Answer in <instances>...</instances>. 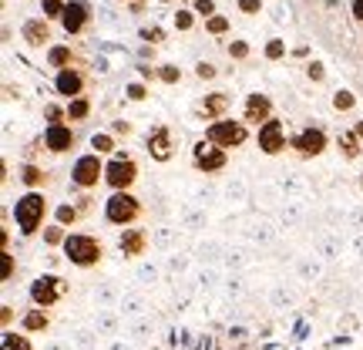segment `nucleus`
I'll use <instances>...</instances> for the list:
<instances>
[{
	"label": "nucleus",
	"mask_w": 363,
	"mask_h": 350,
	"mask_svg": "<svg viewBox=\"0 0 363 350\" xmlns=\"http://www.w3.org/2000/svg\"><path fill=\"white\" fill-rule=\"evenodd\" d=\"M11 216H13V222H17V233L24 236V239H30V236L44 233L48 216H54V206L44 192H24L13 199Z\"/></svg>",
	"instance_id": "1"
},
{
	"label": "nucleus",
	"mask_w": 363,
	"mask_h": 350,
	"mask_svg": "<svg viewBox=\"0 0 363 350\" xmlns=\"http://www.w3.org/2000/svg\"><path fill=\"white\" fill-rule=\"evenodd\" d=\"M61 253H65V260L71 263V266H78V270H94V266L104 263V243L91 233H71L65 239Z\"/></svg>",
	"instance_id": "2"
},
{
	"label": "nucleus",
	"mask_w": 363,
	"mask_h": 350,
	"mask_svg": "<svg viewBox=\"0 0 363 350\" xmlns=\"http://www.w3.org/2000/svg\"><path fill=\"white\" fill-rule=\"evenodd\" d=\"M145 216V202L135 192H111L104 199V222L118 226V229H128L138 226Z\"/></svg>",
	"instance_id": "3"
},
{
	"label": "nucleus",
	"mask_w": 363,
	"mask_h": 350,
	"mask_svg": "<svg viewBox=\"0 0 363 350\" xmlns=\"http://www.w3.org/2000/svg\"><path fill=\"white\" fill-rule=\"evenodd\" d=\"M67 293H71V283H67L65 276H57V273H40V276H34V280H30V286H27V297H30V303H34V307H40V310H51V307H57Z\"/></svg>",
	"instance_id": "4"
},
{
	"label": "nucleus",
	"mask_w": 363,
	"mask_h": 350,
	"mask_svg": "<svg viewBox=\"0 0 363 350\" xmlns=\"http://www.w3.org/2000/svg\"><path fill=\"white\" fill-rule=\"evenodd\" d=\"M138 175H142L138 162H135L128 152H121V148L104 162V185H108L111 192H131L135 182H138Z\"/></svg>",
	"instance_id": "5"
},
{
	"label": "nucleus",
	"mask_w": 363,
	"mask_h": 350,
	"mask_svg": "<svg viewBox=\"0 0 363 350\" xmlns=\"http://www.w3.org/2000/svg\"><path fill=\"white\" fill-rule=\"evenodd\" d=\"M71 185L84 195H91L98 185H104V158L94 155V152H84V155L74 158V165H71Z\"/></svg>",
	"instance_id": "6"
},
{
	"label": "nucleus",
	"mask_w": 363,
	"mask_h": 350,
	"mask_svg": "<svg viewBox=\"0 0 363 350\" xmlns=\"http://www.w3.org/2000/svg\"><path fill=\"white\" fill-rule=\"evenodd\" d=\"M206 138L212 145H219V148H242L249 142V125L242 118H222V121H212L206 125Z\"/></svg>",
	"instance_id": "7"
},
{
	"label": "nucleus",
	"mask_w": 363,
	"mask_h": 350,
	"mask_svg": "<svg viewBox=\"0 0 363 350\" xmlns=\"http://www.w3.org/2000/svg\"><path fill=\"white\" fill-rule=\"evenodd\" d=\"M330 148V135H326L320 125H306V128H299L293 138H289V152L303 162H310V158H320Z\"/></svg>",
	"instance_id": "8"
},
{
	"label": "nucleus",
	"mask_w": 363,
	"mask_h": 350,
	"mask_svg": "<svg viewBox=\"0 0 363 350\" xmlns=\"http://www.w3.org/2000/svg\"><path fill=\"white\" fill-rule=\"evenodd\" d=\"M225 165H229V152H225V148L212 145L208 138H199V142L192 145V169L195 172L219 175V172H225Z\"/></svg>",
	"instance_id": "9"
},
{
	"label": "nucleus",
	"mask_w": 363,
	"mask_h": 350,
	"mask_svg": "<svg viewBox=\"0 0 363 350\" xmlns=\"http://www.w3.org/2000/svg\"><path fill=\"white\" fill-rule=\"evenodd\" d=\"M88 88H91V71H88V65L65 67V71H57V75H54V94H57L61 102H74V98H81V94H84Z\"/></svg>",
	"instance_id": "10"
},
{
	"label": "nucleus",
	"mask_w": 363,
	"mask_h": 350,
	"mask_svg": "<svg viewBox=\"0 0 363 350\" xmlns=\"http://www.w3.org/2000/svg\"><path fill=\"white\" fill-rule=\"evenodd\" d=\"M289 131H286L283 125V118H269L266 125H262L259 131H256V145H259V152L262 155H283L286 148H289Z\"/></svg>",
	"instance_id": "11"
},
{
	"label": "nucleus",
	"mask_w": 363,
	"mask_h": 350,
	"mask_svg": "<svg viewBox=\"0 0 363 350\" xmlns=\"http://www.w3.org/2000/svg\"><path fill=\"white\" fill-rule=\"evenodd\" d=\"M91 24H94V11H91L88 0H67L65 17H61V31H65L67 38H81V34H88Z\"/></svg>",
	"instance_id": "12"
},
{
	"label": "nucleus",
	"mask_w": 363,
	"mask_h": 350,
	"mask_svg": "<svg viewBox=\"0 0 363 350\" xmlns=\"http://www.w3.org/2000/svg\"><path fill=\"white\" fill-rule=\"evenodd\" d=\"M145 152H148V158L158 162V165H165V162L175 158V138H172L169 125H155V128L145 135Z\"/></svg>",
	"instance_id": "13"
},
{
	"label": "nucleus",
	"mask_w": 363,
	"mask_h": 350,
	"mask_svg": "<svg viewBox=\"0 0 363 350\" xmlns=\"http://www.w3.org/2000/svg\"><path fill=\"white\" fill-rule=\"evenodd\" d=\"M269 118H276V108H272V98L269 94H262V91H252L246 94V102H242V121H246L249 128L259 131Z\"/></svg>",
	"instance_id": "14"
},
{
	"label": "nucleus",
	"mask_w": 363,
	"mask_h": 350,
	"mask_svg": "<svg viewBox=\"0 0 363 350\" xmlns=\"http://www.w3.org/2000/svg\"><path fill=\"white\" fill-rule=\"evenodd\" d=\"M40 138H44V152H51V155H67L78 148V131L71 125H51V128H44Z\"/></svg>",
	"instance_id": "15"
},
{
	"label": "nucleus",
	"mask_w": 363,
	"mask_h": 350,
	"mask_svg": "<svg viewBox=\"0 0 363 350\" xmlns=\"http://www.w3.org/2000/svg\"><path fill=\"white\" fill-rule=\"evenodd\" d=\"M229 111H233V94H229V91H208L206 98L199 102V108H195V115L206 118L208 125L229 118Z\"/></svg>",
	"instance_id": "16"
},
{
	"label": "nucleus",
	"mask_w": 363,
	"mask_h": 350,
	"mask_svg": "<svg viewBox=\"0 0 363 350\" xmlns=\"http://www.w3.org/2000/svg\"><path fill=\"white\" fill-rule=\"evenodd\" d=\"M21 38H24L27 48H34V51H48L51 48V21H44V17H27L24 24H21Z\"/></svg>",
	"instance_id": "17"
},
{
	"label": "nucleus",
	"mask_w": 363,
	"mask_h": 350,
	"mask_svg": "<svg viewBox=\"0 0 363 350\" xmlns=\"http://www.w3.org/2000/svg\"><path fill=\"white\" fill-rule=\"evenodd\" d=\"M17 182L24 185L27 192H44L54 182V175L44 169V165H38V162H21V165H17Z\"/></svg>",
	"instance_id": "18"
},
{
	"label": "nucleus",
	"mask_w": 363,
	"mask_h": 350,
	"mask_svg": "<svg viewBox=\"0 0 363 350\" xmlns=\"http://www.w3.org/2000/svg\"><path fill=\"white\" fill-rule=\"evenodd\" d=\"M118 249H121V256L125 260H138L148 253V233H145L142 226H128V229H121L118 236Z\"/></svg>",
	"instance_id": "19"
},
{
	"label": "nucleus",
	"mask_w": 363,
	"mask_h": 350,
	"mask_svg": "<svg viewBox=\"0 0 363 350\" xmlns=\"http://www.w3.org/2000/svg\"><path fill=\"white\" fill-rule=\"evenodd\" d=\"M44 58H48V67H54V71L84 65V61H81V54H78V48H71V44H51V48L44 51Z\"/></svg>",
	"instance_id": "20"
},
{
	"label": "nucleus",
	"mask_w": 363,
	"mask_h": 350,
	"mask_svg": "<svg viewBox=\"0 0 363 350\" xmlns=\"http://www.w3.org/2000/svg\"><path fill=\"white\" fill-rule=\"evenodd\" d=\"M21 330H24L27 337H38V334H48L51 330V313L40 310V307H34V310H24L21 313Z\"/></svg>",
	"instance_id": "21"
},
{
	"label": "nucleus",
	"mask_w": 363,
	"mask_h": 350,
	"mask_svg": "<svg viewBox=\"0 0 363 350\" xmlns=\"http://www.w3.org/2000/svg\"><path fill=\"white\" fill-rule=\"evenodd\" d=\"M84 216H88V212H84L78 202H57V206H54V219L51 222H57V226L71 229V226H78Z\"/></svg>",
	"instance_id": "22"
},
{
	"label": "nucleus",
	"mask_w": 363,
	"mask_h": 350,
	"mask_svg": "<svg viewBox=\"0 0 363 350\" xmlns=\"http://www.w3.org/2000/svg\"><path fill=\"white\" fill-rule=\"evenodd\" d=\"M65 104H67V121H71V125H81V121H88V118L94 115V102H91L88 94H81V98L65 102Z\"/></svg>",
	"instance_id": "23"
},
{
	"label": "nucleus",
	"mask_w": 363,
	"mask_h": 350,
	"mask_svg": "<svg viewBox=\"0 0 363 350\" xmlns=\"http://www.w3.org/2000/svg\"><path fill=\"white\" fill-rule=\"evenodd\" d=\"M337 145H340V155L347 158V162H357L363 155V142L357 138V131H340L337 135Z\"/></svg>",
	"instance_id": "24"
},
{
	"label": "nucleus",
	"mask_w": 363,
	"mask_h": 350,
	"mask_svg": "<svg viewBox=\"0 0 363 350\" xmlns=\"http://www.w3.org/2000/svg\"><path fill=\"white\" fill-rule=\"evenodd\" d=\"M91 152H94V155H115L118 152V138L115 135H111V131H94V135H91Z\"/></svg>",
	"instance_id": "25"
},
{
	"label": "nucleus",
	"mask_w": 363,
	"mask_h": 350,
	"mask_svg": "<svg viewBox=\"0 0 363 350\" xmlns=\"http://www.w3.org/2000/svg\"><path fill=\"white\" fill-rule=\"evenodd\" d=\"M0 350H34V344H30L24 330H4L0 334Z\"/></svg>",
	"instance_id": "26"
},
{
	"label": "nucleus",
	"mask_w": 363,
	"mask_h": 350,
	"mask_svg": "<svg viewBox=\"0 0 363 350\" xmlns=\"http://www.w3.org/2000/svg\"><path fill=\"white\" fill-rule=\"evenodd\" d=\"M330 104H333L337 115H350V111H357V94H353L350 88H337L333 98H330Z\"/></svg>",
	"instance_id": "27"
},
{
	"label": "nucleus",
	"mask_w": 363,
	"mask_h": 350,
	"mask_svg": "<svg viewBox=\"0 0 363 350\" xmlns=\"http://www.w3.org/2000/svg\"><path fill=\"white\" fill-rule=\"evenodd\" d=\"M40 115H44V121H48L44 128H51V125H67V104L65 102H48Z\"/></svg>",
	"instance_id": "28"
},
{
	"label": "nucleus",
	"mask_w": 363,
	"mask_h": 350,
	"mask_svg": "<svg viewBox=\"0 0 363 350\" xmlns=\"http://www.w3.org/2000/svg\"><path fill=\"white\" fill-rule=\"evenodd\" d=\"M202 27H206L208 38H225V34H233V21H229L225 13H216V17L202 21Z\"/></svg>",
	"instance_id": "29"
},
{
	"label": "nucleus",
	"mask_w": 363,
	"mask_h": 350,
	"mask_svg": "<svg viewBox=\"0 0 363 350\" xmlns=\"http://www.w3.org/2000/svg\"><path fill=\"white\" fill-rule=\"evenodd\" d=\"M172 24H175L179 34H189V31H195V24H199V13H195L192 7H179V11L172 13Z\"/></svg>",
	"instance_id": "30"
},
{
	"label": "nucleus",
	"mask_w": 363,
	"mask_h": 350,
	"mask_svg": "<svg viewBox=\"0 0 363 350\" xmlns=\"http://www.w3.org/2000/svg\"><path fill=\"white\" fill-rule=\"evenodd\" d=\"M40 236H44V246H48V249H61V246H65V239L71 233H67L65 226H57V222H48Z\"/></svg>",
	"instance_id": "31"
},
{
	"label": "nucleus",
	"mask_w": 363,
	"mask_h": 350,
	"mask_svg": "<svg viewBox=\"0 0 363 350\" xmlns=\"http://www.w3.org/2000/svg\"><path fill=\"white\" fill-rule=\"evenodd\" d=\"M286 54H289V48H286L283 38H269V40H266V48H262V58H266L269 65H279V61H286Z\"/></svg>",
	"instance_id": "32"
},
{
	"label": "nucleus",
	"mask_w": 363,
	"mask_h": 350,
	"mask_svg": "<svg viewBox=\"0 0 363 350\" xmlns=\"http://www.w3.org/2000/svg\"><path fill=\"white\" fill-rule=\"evenodd\" d=\"M65 7H67V0H40V17L44 21H57L61 24V17H65Z\"/></svg>",
	"instance_id": "33"
},
{
	"label": "nucleus",
	"mask_w": 363,
	"mask_h": 350,
	"mask_svg": "<svg viewBox=\"0 0 363 350\" xmlns=\"http://www.w3.org/2000/svg\"><path fill=\"white\" fill-rule=\"evenodd\" d=\"M158 81H162V84H169V88L182 84V67L179 65H169V61H162V65H158Z\"/></svg>",
	"instance_id": "34"
},
{
	"label": "nucleus",
	"mask_w": 363,
	"mask_h": 350,
	"mask_svg": "<svg viewBox=\"0 0 363 350\" xmlns=\"http://www.w3.org/2000/svg\"><path fill=\"white\" fill-rule=\"evenodd\" d=\"M13 276H17V256L7 249V253H0V283H11Z\"/></svg>",
	"instance_id": "35"
},
{
	"label": "nucleus",
	"mask_w": 363,
	"mask_h": 350,
	"mask_svg": "<svg viewBox=\"0 0 363 350\" xmlns=\"http://www.w3.org/2000/svg\"><path fill=\"white\" fill-rule=\"evenodd\" d=\"M138 38H142L145 44H152V48H158V44H165V38H169V34H165V27L152 24V27H142V31H138Z\"/></svg>",
	"instance_id": "36"
},
{
	"label": "nucleus",
	"mask_w": 363,
	"mask_h": 350,
	"mask_svg": "<svg viewBox=\"0 0 363 350\" xmlns=\"http://www.w3.org/2000/svg\"><path fill=\"white\" fill-rule=\"evenodd\" d=\"M148 94H152V88H148L145 81H128V84H125V98H128V102H148Z\"/></svg>",
	"instance_id": "37"
},
{
	"label": "nucleus",
	"mask_w": 363,
	"mask_h": 350,
	"mask_svg": "<svg viewBox=\"0 0 363 350\" xmlns=\"http://www.w3.org/2000/svg\"><path fill=\"white\" fill-rule=\"evenodd\" d=\"M225 51H229V58H233V61H239V65L252 58V48H249V40H229V48H225Z\"/></svg>",
	"instance_id": "38"
},
{
	"label": "nucleus",
	"mask_w": 363,
	"mask_h": 350,
	"mask_svg": "<svg viewBox=\"0 0 363 350\" xmlns=\"http://www.w3.org/2000/svg\"><path fill=\"white\" fill-rule=\"evenodd\" d=\"M303 71H306V78H310L313 84H323V81H326V65L320 61V58L306 61V67H303Z\"/></svg>",
	"instance_id": "39"
},
{
	"label": "nucleus",
	"mask_w": 363,
	"mask_h": 350,
	"mask_svg": "<svg viewBox=\"0 0 363 350\" xmlns=\"http://www.w3.org/2000/svg\"><path fill=\"white\" fill-rule=\"evenodd\" d=\"M189 7H192L202 21H208V17H216V13H219V4H216V0H192Z\"/></svg>",
	"instance_id": "40"
},
{
	"label": "nucleus",
	"mask_w": 363,
	"mask_h": 350,
	"mask_svg": "<svg viewBox=\"0 0 363 350\" xmlns=\"http://www.w3.org/2000/svg\"><path fill=\"white\" fill-rule=\"evenodd\" d=\"M195 78L199 81H216L219 78V67L212 65V61H199V65H195Z\"/></svg>",
	"instance_id": "41"
},
{
	"label": "nucleus",
	"mask_w": 363,
	"mask_h": 350,
	"mask_svg": "<svg viewBox=\"0 0 363 350\" xmlns=\"http://www.w3.org/2000/svg\"><path fill=\"white\" fill-rule=\"evenodd\" d=\"M138 81H145V84H152V81H158V65H148V61H138Z\"/></svg>",
	"instance_id": "42"
},
{
	"label": "nucleus",
	"mask_w": 363,
	"mask_h": 350,
	"mask_svg": "<svg viewBox=\"0 0 363 350\" xmlns=\"http://www.w3.org/2000/svg\"><path fill=\"white\" fill-rule=\"evenodd\" d=\"M262 4H266V0H235L239 13H246V17H256V13H262Z\"/></svg>",
	"instance_id": "43"
},
{
	"label": "nucleus",
	"mask_w": 363,
	"mask_h": 350,
	"mask_svg": "<svg viewBox=\"0 0 363 350\" xmlns=\"http://www.w3.org/2000/svg\"><path fill=\"white\" fill-rule=\"evenodd\" d=\"M111 135L115 138H128V135H135V125L125 121V118H118V121H111Z\"/></svg>",
	"instance_id": "44"
},
{
	"label": "nucleus",
	"mask_w": 363,
	"mask_h": 350,
	"mask_svg": "<svg viewBox=\"0 0 363 350\" xmlns=\"http://www.w3.org/2000/svg\"><path fill=\"white\" fill-rule=\"evenodd\" d=\"M13 317H17V310H13L11 303H4V307H0V324H4V330H13Z\"/></svg>",
	"instance_id": "45"
},
{
	"label": "nucleus",
	"mask_w": 363,
	"mask_h": 350,
	"mask_svg": "<svg viewBox=\"0 0 363 350\" xmlns=\"http://www.w3.org/2000/svg\"><path fill=\"white\" fill-rule=\"evenodd\" d=\"M350 13L357 24H363V0H350Z\"/></svg>",
	"instance_id": "46"
},
{
	"label": "nucleus",
	"mask_w": 363,
	"mask_h": 350,
	"mask_svg": "<svg viewBox=\"0 0 363 350\" xmlns=\"http://www.w3.org/2000/svg\"><path fill=\"white\" fill-rule=\"evenodd\" d=\"M138 58H142V61H152V65H155V48H152V44H142V48H138Z\"/></svg>",
	"instance_id": "47"
},
{
	"label": "nucleus",
	"mask_w": 363,
	"mask_h": 350,
	"mask_svg": "<svg viewBox=\"0 0 363 350\" xmlns=\"http://www.w3.org/2000/svg\"><path fill=\"white\" fill-rule=\"evenodd\" d=\"M131 13H145V0H135V4H128Z\"/></svg>",
	"instance_id": "48"
},
{
	"label": "nucleus",
	"mask_w": 363,
	"mask_h": 350,
	"mask_svg": "<svg viewBox=\"0 0 363 350\" xmlns=\"http://www.w3.org/2000/svg\"><path fill=\"white\" fill-rule=\"evenodd\" d=\"M353 131H357V138L363 142V118H360V121H353Z\"/></svg>",
	"instance_id": "49"
},
{
	"label": "nucleus",
	"mask_w": 363,
	"mask_h": 350,
	"mask_svg": "<svg viewBox=\"0 0 363 350\" xmlns=\"http://www.w3.org/2000/svg\"><path fill=\"white\" fill-rule=\"evenodd\" d=\"M118 4H135V0H118Z\"/></svg>",
	"instance_id": "50"
},
{
	"label": "nucleus",
	"mask_w": 363,
	"mask_h": 350,
	"mask_svg": "<svg viewBox=\"0 0 363 350\" xmlns=\"http://www.w3.org/2000/svg\"><path fill=\"white\" fill-rule=\"evenodd\" d=\"M155 4H172V0H155Z\"/></svg>",
	"instance_id": "51"
},
{
	"label": "nucleus",
	"mask_w": 363,
	"mask_h": 350,
	"mask_svg": "<svg viewBox=\"0 0 363 350\" xmlns=\"http://www.w3.org/2000/svg\"><path fill=\"white\" fill-rule=\"evenodd\" d=\"M360 189H363V172H360Z\"/></svg>",
	"instance_id": "52"
}]
</instances>
